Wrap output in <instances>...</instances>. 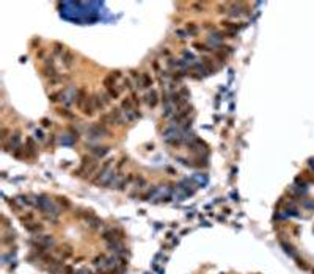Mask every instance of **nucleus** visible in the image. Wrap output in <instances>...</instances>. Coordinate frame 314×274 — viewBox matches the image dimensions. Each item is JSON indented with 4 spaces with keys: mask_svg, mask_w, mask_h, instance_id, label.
<instances>
[{
    "mask_svg": "<svg viewBox=\"0 0 314 274\" xmlns=\"http://www.w3.org/2000/svg\"><path fill=\"white\" fill-rule=\"evenodd\" d=\"M98 169V158L94 157H83V161H82L80 169L76 172L77 175H85L90 177L91 174H94V171Z\"/></svg>",
    "mask_w": 314,
    "mask_h": 274,
    "instance_id": "obj_1",
    "label": "nucleus"
},
{
    "mask_svg": "<svg viewBox=\"0 0 314 274\" xmlns=\"http://www.w3.org/2000/svg\"><path fill=\"white\" fill-rule=\"evenodd\" d=\"M91 97H93V102H94V107H96V110H104L105 105L110 102V96L104 94V92H96V94H93Z\"/></svg>",
    "mask_w": 314,
    "mask_h": 274,
    "instance_id": "obj_2",
    "label": "nucleus"
},
{
    "mask_svg": "<svg viewBox=\"0 0 314 274\" xmlns=\"http://www.w3.org/2000/svg\"><path fill=\"white\" fill-rule=\"evenodd\" d=\"M74 61H76V55H74L69 49H66L64 53L61 55V63H63V66L66 67V69H71V67L74 66Z\"/></svg>",
    "mask_w": 314,
    "mask_h": 274,
    "instance_id": "obj_3",
    "label": "nucleus"
},
{
    "mask_svg": "<svg viewBox=\"0 0 314 274\" xmlns=\"http://www.w3.org/2000/svg\"><path fill=\"white\" fill-rule=\"evenodd\" d=\"M119 77H121V72H119V71H113V72L108 74L107 77H104V80H102V85H104L105 88L115 86V81H116Z\"/></svg>",
    "mask_w": 314,
    "mask_h": 274,
    "instance_id": "obj_4",
    "label": "nucleus"
},
{
    "mask_svg": "<svg viewBox=\"0 0 314 274\" xmlns=\"http://www.w3.org/2000/svg\"><path fill=\"white\" fill-rule=\"evenodd\" d=\"M90 97V96L87 94V91H85V88H80L79 91H77V94H76V105L82 110V107H83V103L87 102V99Z\"/></svg>",
    "mask_w": 314,
    "mask_h": 274,
    "instance_id": "obj_5",
    "label": "nucleus"
},
{
    "mask_svg": "<svg viewBox=\"0 0 314 274\" xmlns=\"http://www.w3.org/2000/svg\"><path fill=\"white\" fill-rule=\"evenodd\" d=\"M82 111H83L85 116H93L94 111H96V107H94V102H93V97H88L87 102L83 103V107H82Z\"/></svg>",
    "mask_w": 314,
    "mask_h": 274,
    "instance_id": "obj_6",
    "label": "nucleus"
},
{
    "mask_svg": "<svg viewBox=\"0 0 314 274\" xmlns=\"http://www.w3.org/2000/svg\"><path fill=\"white\" fill-rule=\"evenodd\" d=\"M112 118H113V124L116 126H122L124 124V118H122V111H121V108H112V111H110Z\"/></svg>",
    "mask_w": 314,
    "mask_h": 274,
    "instance_id": "obj_7",
    "label": "nucleus"
},
{
    "mask_svg": "<svg viewBox=\"0 0 314 274\" xmlns=\"http://www.w3.org/2000/svg\"><path fill=\"white\" fill-rule=\"evenodd\" d=\"M137 85H140V88H149V86H153V77H151V74L143 72L140 81H137Z\"/></svg>",
    "mask_w": 314,
    "mask_h": 274,
    "instance_id": "obj_8",
    "label": "nucleus"
},
{
    "mask_svg": "<svg viewBox=\"0 0 314 274\" xmlns=\"http://www.w3.org/2000/svg\"><path fill=\"white\" fill-rule=\"evenodd\" d=\"M145 99H146V103L151 107V108H154V107L159 103V96H157V92H156L154 89H153L151 92H148Z\"/></svg>",
    "mask_w": 314,
    "mask_h": 274,
    "instance_id": "obj_9",
    "label": "nucleus"
},
{
    "mask_svg": "<svg viewBox=\"0 0 314 274\" xmlns=\"http://www.w3.org/2000/svg\"><path fill=\"white\" fill-rule=\"evenodd\" d=\"M116 234H119V230H108V232H105V234L102 235V238L107 240V241H110V243H118V240L121 237H116Z\"/></svg>",
    "mask_w": 314,
    "mask_h": 274,
    "instance_id": "obj_10",
    "label": "nucleus"
},
{
    "mask_svg": "<svg viewBox=\"0 0 314 274\" xmlns=\"http://www.w3.org/2000/svg\"><path fill=\"white\" fill-rule=\"evenodd\" d=\"M108 150H110V149L104 146V147H91L90 152L94 155V158H101V157H104V155L108 152Z\"/></svg>",
    "mask_w": 314,
    "mask_h": 274,
    "instance_id": "obj_11",
    "label": "nucleus"
},
{
    "mask_svg": "<svg viewBox=\"0 0 314 274\" xmlns=\"http://www.w3.org/2000/svg\"><path fill=\"white\" fill-rule=\"evenodd\" d=\"M124 116H126V121H129V122H132V121H135V119H138L141 114L137 111V110H129V111H124Z\"/></svg>",
    "mask_w": 314,
    "mask_h": 274,
    "instance_id": "obj_12",
    "label": "nucleus"
},
{
    "mask_svg": "<svg viewBox=\"0 0 314 274\" xmlns=\"http://www.w3.org/2000/svg\"><path fill=\"white\" fill-rule=\"evenodd\" d=\"M99 121H101L102 126H110V124H113V118H112L110 113H102L101 118H99Z\"/></svg>",
    "mask_w": 314,
    "mask_h": 274,
    "instance_id": "obj_13",
    "label": "nucleus"
},
{
    "mask_svg": "<svg viewBox=\"0 0 314 274\" xmlns=\"http://www.w3.org/2000/svg\"><path fill=\"white\" fill-rule=\"evenodd\" d=\"M57 113H58L60 116L66 118V119H74V113H71L68 108H58V110H57Z\"/></svg>",
    "mask_w": 314,
    "mask_h": 274,
    "instance_id": "obj_14",
    "label": "nucleus"
},
{
    "mask_svg": "<svg viewBox=\"0 0 314 274\" xmlns=\"http://www.w3.org/2000/svg\"><path fill=\"white\" fill-rule=\"evenodd\" d=\"M39 243L43 244V248H47V246L53 244V238L50 235H44V237H39Z\"/></svg>",
    "mask_w": 314,
    "mask_h": 274,
    "instance_id": "obj_15",
    "label": "nucleus"
},
{
    "mask_svg": "<svg viewBox=\"0 0 314 274\" xmlns=\"http://www.w3.org/2000/svg\"><path fill=\"white\" fill-rule=\"evenodd\" d=\"M134 102H132V99H124L121 102V108L124 110V111H129V110H134Z\"/></svg>",
    "mask_w": 314,
    "mask_h": 274,
    "instance_id": "obj_16",
    "label": "nucleus"
},
{
    "mask_svg": "<svg viewBox=\"0 0 314 274\" xmlns=\"http://www.w3.org/2000/svg\"><path fill=\"white\" fill-rule=\"evenodd\" d=\"M58 252H60V255H61L63 258H66V257L72 255V249H71V246H61Z\"/></svg>",
    "mask_w": 314,
    "mask_h": 274,
    "instance_id": "obj_17",
    "label": "nucleus"
},
{
    "mask_svg": "<svg viewBox=\"0 0 314 274\" xmlns=\"http://www.w3.org/2000/svg\"><path fill=\"white\" fill-rule=\"evenodd\" d=\"M24 226H25L27 230H30V232H38V230L43 229V226H39V224H36V223H27V224H24Z\"/></svg>",
    "mask_w": 314,
    "mask_h": 274,
    "instance_id": "obj_18",
    "label": "nucleus"
},
{
    "mask_svg": "<svg viewBox=\"0 0 314 274\" xmlns=\"http://www.w3.org/2000/svg\"><path fill=\"white\" fill-rule=\"evenodd\" d=\"M107 94L110 96V99H118V97H119V91H118L115 86L107 88Z\"/></svg>",
    "mask_w": 314,
    "mask_h": 274,
    "instance_id": "obj_19",
    "label": "nucleus"
},
{
    "mask_svg": "<svg viewBox=\"0 0 314 274\" xmlns=\"http://www.w3.org/2000/svg\"><path fill=\"white\" fill-rule=\"evenodd\" d=\"M177 94H179V96H181V99H182V100H185V102H187V100H188V97H190V92H188V89H187V88H184V86H182L179 91H177Z\"/></svg>",
    "mask_w": 314,
    "mask_h": 274,
    "instance_id": "obj_20",
    "label": "nucleus"
},
{
    "mask_svg": "<svg viewBox=\"0 0 314 274\" xmlns=\"http://www.w3.org/2000/svg\"><path fill=\"white\" fill-rule=\"evenodd\" d=\"M64 50H66V49H64L61 44H58V43L53 44V53H55V55H63Z\"/></svg>",
    "mask_w": 314,
    "mask_h": 274,
    "instance_id": "obj_21",
    "label": "nucleus"
},
{
    "mask_svg": "<svg viewBox=\"0 0 314 274\" xmlns=\"http://www.w3.org/2000/svg\"><path fill=\"white\" fill-rule=\"evenodd\" d=\"M25 147H29V149H32V150H36V144H35L33 138H27V140H25Z\"/></svg>",
    "mask_w": 314,
    "mask_h": 274,
    "instance_id": "obj_22",
    "label": "nucleus"
},
{
    "mask_svg": "<svg viewBox=\"0 0 314 274\" xmlns=\"http://www.w3.org/2000/svg\"><path fill=\"white\" fill-rule=\"evenodd\" d=\"M193 47H196V50H200V52H207L209 49L204 46V44H200V43H195L193 44Z\"/></svg>",
    "mask_w": 314,
    "mask_h": 274,
    "instance_id": "obj_23",
    "label": "nucleus"
},
{
    "mask_svg": "<svg viewBox=\"0 0 314 274\" xmlns=\"http://www.w3.org/2000/svg\"><path fill=\"white\" fill-rule=\"evenodd\" d=\"M187 32H188V33H195V32H196V25H195L193 22H188V24H187Z\"/></svg>",
    "mask_w": 314,
    "mask_h": 274,
    "instance_id": "obj_24",
    "label": "nucleus"
},
{
    "mask_svg": "<svg viewBox=\"0 0 314 274\" xmlns=\"http://www.w3.org/2000/svg\"><path fill=\"white\" fill-rule=\"evenodd\" d=\"M8 135H10V130L3 127V129H2V141H3V143H6V140H8Z\"/></svg>",
    "mask_w": 314,
    "mask_h": 274,
    "instance_id": "obj_25",
    "label": "nucleus"
},
{
    "mask_svg": "<svg viewBox=\"0 0 314 274\" xmlns=\"http://www.w3.org/2000/svg\"><path fill=\"white\" fill-rule=\"evenodd\" d=\"M60 96H61V92H55V94H50V96H49V99H50V102H57Z\"/></svg>",
    "mask_w": 314,
    "mask_h": 274,
    "instance_id": "obj_26",
    "label": "nucleus"
},
{
    "mask_svg": "<svg viewBox=\"0 0 314 274\" xmlns=\"http://www.w3.org/2000/svg\"><path fill=\"white\" fill-rule=\"evenodd\" d=\"M130 99H132V102H134V105H135V107H138V105H140V99H138V96L135 94V92L132 94V97H130Z\"/></svg>",
    "mask_w": 314,
    "mask_h": 274,
    "instance_id": "obj_27",
    "label": "nucleus"
},
{
    "mask_svg": "<svg viewBox=\"0 0 314 274\" xmlns=\"http://www.w3.org/2000/svg\"><path fill=\"white\" fill-rule=\"evenodd\" d=\"M122 85H124V88H127V89H132V88H134V86H132V81H130L129 78H124Z\"/></svg>",
    "mask_w": 314,
    "mask_h": 274,
    "instance_id": "obj_28",
    "label": "nucleus"
},
{
    "mask_svg": "<svg viewBox=\"0 0 314 274\" xmlns=\"http://www.w3.org/2000/svg\"><path fill=\"white\" fill-rule=\"evenodd\" d=\"M143 185H146V180L143 177H138L137 179V188H143Z\"/></svg>",
    "mask_w": 314,
    "mask_h": 274,
    "instance_id": "obj_29",
    "label": "nucleus"
},
{
    "mask_svg": "<svg viewBox=\"0 0 314 274\" xmlns=\"http://www.w3.org/2000/svg\"><path fill=\"white\" fill-rule=\"evenodd\" d=\"M41 122H43V126H44V127H50V126H52V122H50L49 119H46V118L41 121Z\"/></svg>",
    "mask_w": 314,
    "mask_h": 274,
    "instance_id": "obj_30",
    "label": "nucleus"
},
{
    "mask_svg": "<svg viewBox=\"0 0 314 274\" xmlns=\"http://www.w3.org/2000/svg\"><path fill=\"white\" fill-rule=\"evenodd\" d=\"M176 35L179 36V38H185V33H184L182 30H176Z\"/></svg>",
    "mask_w": 314,
    "mask_h": 274,
    "instance_id": "obj_31",
    "label": "nucleus"
},
{
    "mask_svg": "<svg viewBox=\"0 0 314 274\" xmlns=\"http://www.w3.org/2000/svg\"><path fill=\"white\" fill-rule=\"evenodd\" d=\"M36 138H38V140H43V138H44V136H43V132L36 130Z\"/></svg>",
    "mask_w": 314,
    "mask_h": 274,
    "instance_id": "obj_32",
    "label": "nucleus"
}]
</instances>
